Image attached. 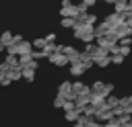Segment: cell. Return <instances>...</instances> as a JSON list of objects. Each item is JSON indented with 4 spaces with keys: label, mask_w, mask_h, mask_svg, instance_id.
Here are the masks:
<instances>
[{
    "label": "cell",
    "mask_w": 132,
    "mask_h": 127,
    "mask_svg": "<svg viewBox=\"0 0 132 127\" xmlns=\"http://www.w3.org/2000/svg\"><path fill=\"white\" fill-rule=\"evenodd\" d=\"M47 61H50V64H54V66H58V68H66V66H70V61H68L66 53H60V51L50 53V55H47Z\"/></svg>",
    "instance_id": "cell-1"
},
{
    "label": "cell",
    "mask_w": 132,
    "mask_h": 127,
    "mask_svg": "<svg viewBox=\"0 0 132 127\" xmlns=\"http://www.w3.org/2000/svg\"><path fill=\"white\" fill-rule=\"evenodd\" d=\"M19 66L21 68H39V64H37V59H33V55L31 53H25V55H19Z\"/></svg>",
    "instance_id": "cell-2"
},
{
    "label": "cell",
    "mask_w": 132,
    "mask_h": 127,
    "mask_svg": "<svg viewBox=\"0 0 132 127\" xmlns=\"http://www.w3.org/2000/svg\"><path fill=\"white\" fill-rule=\"evenodd\" d=\"M113 33H116V37H118V41L120 39H124V37H132V29L126 25V23H122V25H118L116 29H111Z\"/></svg>",
    "instance_id": "cell-3"
},
{
    "label": "cell",
    "mask_w": 132,
    "mask_h": 127,
    "mask_svg": "<svg viewBox=\"0 0 132 127\" xmlns=\"http://www.w3.org/2000/svg\"><path fill=\"white\" fill-rule=\"evenodd\" d=\"M64 53H66V57H68V61H70V64H78V61H80V51H78L76 47H72V45H66Z\"/></svg>",
    "instance_id": "cell-4"
},
{
    "label": "cell",
    "mask_w": 132,
    "mask_h": 127,
    "mask_svg": "<svg viewBox=\"0 0 132 127\" xmlns=\"http://www.w3.org/2000/svg\"><path fill=\"white\" fill-rule=\"evenodd\" d=\"M78 14H80V10H78L76 4H70V6H62L60 8V16H72V18H76Z\"/></svg>",
    "instance_id": "cell-5"
},
{
    "label": "cell",
    "mask_w": 132,
    "mask_h": 127,
    "mask_svg": "<svg viewBox=\"0 0 132 127\" xmlns=\"http://www.w3.org/2000/svg\"><path fill=\"white\" fill-rule=\"evenodd\" d=\"M72 92H76V94H91V86L80 82V80H76V82H72Z\"/></svg>",
    "instance_id": "cell-6"
},
{
    "label": "cell",
    "mask_w": 132,
    "mask_h": 127,
    "mask_svg": "<svg viewBox=\"0 0 132 127\" xmlns=\"http://www.w3.org/2000/svg\"><path fill=\"white\" fill-rule=\"evenodd\" d=\"M109 31H111V25H109L107 20H101V23H97V25H95V37L107 35Z\"/></svg>",
    "instance_id": "cell-7"
},
{
    "label": "cell",
    "mask_w": 132,
    "mask_h": 127,
    "mask_svg": "<svg viewBox=\"0 0 132 127\" xmlns=\"http://www.w3.org/2000/svg\"><path fill=\"white\" fill-rule=\"evenodd\" d=\"M33 51V43L31 41H21L19 45H16V55H25V53H31Z\"/></svg>",
    "instance_id": "cell-8"
},
{
    "label": "cell",
    "mask_w": 132,
    "mask_h": 127,
    "mask_svg": "<svg viewBox=\"0 0 132 127\" xmlns=\"http://www.w3.org/2000/svg\"><path fill=\"white\" fill-rule=\"evenodd\" d=\"M80 115H82V113H80L76 107H74V109H70V111H64V119H66L68 123H76Z\"/></svg>",
    "instance_id": "cell-9"
},
{
    "label": "cell",
    "mask_w": 132,
    "mask_h": 127,
    "mask_svg": "<svg viewBox=\"0 0 132 127\" xmlns=\"http://www.w3.org/2000/svg\"><path fill=\"white\" fill-rule=\"evenodd\" d=\"M91 104H95L97 109H101L105 104V96L101 92H91Z\"/></svg>",
    "instance_id": "cell-10"
},
{
    "label": "cell",
    "mask_w": 132,
    "mask_h": 127,
    "mask_svg": "<svg viewBox=\"0 0 132 127\" xmlns=\"http://www.w3.org/2000/svg\"><path fill=\"white\" fill-rule=\"evenodd\" d=\"M6 76H8L12 82H16V80H21V78H23V70H21V68H10V70L6 72Z\"/></svg>",
    "instance_id": "cell-11"
},
{
    "label": "cell",
    "mask_w": 132,
    "mask_h": 127,
    "mask_svg": "<svg viewBox=\"0 0 132 127\" xmlns=\"http://www.w3.org/2000/svg\"><path fill=\"white\" fill-rule=\"evenodd\" d=\"M72 90V82H68V80H64V82H60V86H58V94H62L64 98H66V94Z\"/></svg>",
    "instance_id": "cell-12"
},
{
    "label": "cell",
    "mask_w": 132,
    "mask_h": 127,
    "mask_svg": "<svg viewBox=\"0 0 132 127\" xmlns=\"http://www.w3.org/2000/svg\"><path fill=\"white\" fill-rule=\"evenodd\" d=\"M74 25H76V18H72V16H62V20H60L62 29H74Z\"/></svg>",
    "instance_id": "cell-13"
},
{
    "label": "cell",
    "mask_w": 132,
    "mask_h": 127,
    "mask_svg": "<svg viewBox=\"0 0 132 127\" xmlns=\"http://www.w3.org/2000/svg\"><path fill=\"white\" fill-rule=\"evenodd\" d=\"M4 61H6V66H8V68H21V66H19V55H12V53H6V57H4Z\"/></svg>",
    "instance_id": "cell-14"
},
{
    "label": "cell",
    "mask_w": 132,
    "mask_h": 127,
    "mask_svg": "<svg viewBox=\"0 0 132 127\" xmlns=\"http://www.w3.org/2000/svg\"><path fill=\"white\" fill-rule=\"evenodd\" d=\"M93 59H95V66H99V68H107L111 64V55H101V57H93Z\"/></svg>",
    "instance_id": "cell-15"
},
{
    "label": "cell",
    "mask_w": 132,
    "mask_h": 127,
    "mask_svg": "<svg viewBox=\"0 0 132 127\" xmlns=\"http://www.w3.org/2000/svg\"><path fill=\"white\" fill-rule=\"evenodd\" d=\"M87 70L82 68V64L78 61V64H70V76H82Z\"/></svg>",
    "instance_id": "cell-16"
},
{
    "label": "cell",
    "mask_w": 132,
    "mask_h": 127,
    "mask_svg": "<svg viewBox=\"0 0 132 127\" xmlns=\"http://www.w3.org/2000/svg\"><path fill=\"white\" fill-rule=\"evenodd\" d=\"M23 70V78L27 82H33L35 80V68H21Z\"/></svg>",
    "instance_id": "cell-17"
},
{
    "label": "cell",
    "mask_w": 132,
    "mask_h": 127,
    "mask_svg": "<svg viewBox=\"0 0 132 127\" xmlns=\"http://www.w3.org/2000/svg\"><path fill=\"white\" fill-rule=\"evenodd\" d=\"M97 111H99V109H97L95 104H91V102H89V104H87V107L82 109V115H87V117H93V119H95V115H97Z\"/></svg>",
    "instance_id": "cell-18"
},
{
    "label": "cell",
    "mask_w": 132,
    "mask_h": 127,
    "mask_svg": "<svg viewBox=\"0 0 132 127\" xmlns=\"http://www.w3.org/2000/svg\"><path fill=\"white\" fill-rule=\"evenodd\" d=\"M128 8V0H113V10L116 12H124Z\"/></svg>",
    "instance_id": "cell-19"
},
{
    "label": "cell",
    "mask_w": 132,
    "mask_h": 127,
    "mask_svg": "<svg viewBox=\"0 0 132 127\" xmlns=\"http://www.w3.org/2000/svg\"><path fill=\"white\" fill-rule=\"evenodd\" d=\"M12 35H14V33H12V31H4V33H2V35H0V41H2V43H4V47H6V45H10V43H12Z\"/></svg>",
    "instance_id": "cell-20"
},
{
    "label": "cell",
    "mask_w": 132,
    "mask_h": 127,
    "mask_svg": "<svg viewBox=\"0 0 132 127\" xmlns=\"http://www.w3.org/2000/svg\"><path fill=\"white\" fill-rule=\"evenodd\" d=\"M97 49H99V45H97V43H87L82 51H85V53H89L91 57H95V53H97Z\"/></svg>",
    "instance_id": "cell-21"
},
{
    "label": "cell",
    "mask_w": 132,
    "mask_h": 127,
    "mask_svg": "<svg viewBox=\"0 0 132 127\" xmlns=\"http://www.w3.org/2000/svg\"><path fill=\"white\" fill-rule=\"evenodd\" d=\"M82 23H87V25H97V14H93V12H85V18H82Z\"/></svg>",
    "instance_id": "cell-22"
},
{
    "label": "cell",
    "mask_w": 132,
    "mask_h": 127,
    "mask_svg": "<svg viewBox=\"0 0 132 127\" xmlns=\"http://www.w3.org/2000/svg\"><path fill=\"white\" fill-rule=\"evenodd\" d=\"M31 43H33V49H43L47 41H45V37H37V39H33Z\"/></svg>",
    "instance_id": "cell-23"
},
{
    "label": "cell",
    "mask_w": 132,
    "mask_h": 127,
    "mask_svg": "<svg viewBox=\"0 0 132 127\" xmlns=\"http://www.w3.org/2000/svg\"><path fill=\"white\" fill-rule=\"evenodd\" d=\"M103 86H105V82H101V80H95V82L91 84V92H103Z\"/></svg>",
    "instance_id": "cell-24"
},
{
    "label": "cell",
    "mask_w": 132,
    "mask_h": 127,
    "mask_svg": "<svg viewBox=\"0 0 132 127\" xmlns=\"http://www.w3.org/2000/svg\"><path fill=\"white\" fill-rule=\"evenodd\" d=\"M124 55L122 53H111V64H116V66H120V64H124Z\"/></svg>",
    "instance_id": "cell-25"
},
{
    "label": "cell",
    "mask_w": 132,
    "mask_h": 127,
    "mask_svg": "<svg viewBox=\"0 0 132 127\" xmlns=\"http://www.w3.org/2000/svg\"><path fill=\"white\" fill-rule=\"evenodd\" d=\"M105 102H107V104L113 109V107H118V104H120V98H118V96H113V94H109V96L105 98Z\"/></svg>",
    "instance_id": "cell-26"
},
{
    "label": "cell",
    "mask_w": 132,
    "mask_h": 127,
    "mask_svg": "<svg viewBox=\"0 0 132 127\" xmlns=\"http://www.w3.org/2000/svg\"><path fill=\"white\" fill-rule=\"evenodd\" d=\"M64 100H66V98H64L62 94H56V98H54V102H52V104H54V109H62Z\"/></svg>",
    "instance_id": "cell-27"
},
{
    "label": "cell",
    "mask_w": 132,
    "mask_h": 127,
    "mask_svg": "<svg viewBox=\"0 0 132 127\" xmlns=\"http://www.w3.org/2000/svg\"><path fill=\"white\" fill-rule=\"evenodd\" d=\"M113 88H116V86H113V84H111V82H107V84H105V86H103V92H101V94H103V96H105V98H107V96H109V94H111V92H113Z\"/></svg>",
    "instance_id": "cell-28"
},
{
    "label": "cell",
    "mask_w": 132,
    "mask_h": 127,
    "mask_svg": "<svg viewBox=\"0 0 132 127\" xmlns=\"http://www.w3.org/2000/svg\"><path fill=\"white\" fill-rule=\"evenodd\" d=\"M31 55H33V59H45V53H43L41 49H33Z\"/></svg>",
    "instance_id": "cell-29"
},
{
    "label": "cell",
    "mask_w": 132,
    "mask_h": 127,
    "mask_svg": "<svg viewBox=\"0 0 132 127\" xmlns=\"http://www.w3.org/2000/svg\"><path fill=\"white\" fill-rule=\"evenodd\" d=\"M130 51H132V47L130 45H120V53L126 57V55H130Z\"/></svg>",
    "instance_id": "cell-30"
},
{
    "label": "cell",
    "mask_w": 132,
    "mask_h": 127,
    "mask_svg": "<svg viewBox=\"0 0 132 127\" xmlns=\"http://www.w3.org/2000/svg\"><path fill=\"white\" fill-rule=\"evenodd\" d=\"M62 109H64V111L74 109V100H68V98H66V100H64V104H62Z\"/></svg>",
    "instance_id": "cell-31"
},
{
    "label": "cell",
    "mask_w": 132,
    "mask_h": 127,
    "mask_svg": "<svg viewBox=\"0 0 132 127\" xmlns=\"http://www.w3.org/2000/svg\"><path fill=\"white\" fill-rule=\"evenodd\" d=\"M10 82H12V80H10L8 76H2V78H0V86H4V88H6V86H10Z\"/></svg>",
    "instance_id": "cell-32"
},
{
    "label": "cell",
    "mask_w": 132,
    "mask_h": 127,
    "mask_svg": "<svg viewBox=\"0 0 132 127\" xmlns=\"http://www.w3.org/2000/svg\"><path fill=\"white\" fill-rule=\"evenodd\" d=\"M85 127H103V125H101V123H99L97 119H91V121H89V123H87Z\"/></svg>",
    "instance_id": "cell-33"
},
{
    "label": "cell",
    "mask_w": 132,
    "mask_h": 127,
    "mask_svg": "<svg viewBox=\"0 0 132 127\" xmlns=\"http://www.w3.org/2000/svg\"><path fill=\"white\" fill-rule=\"evenodd\" d=\"M45 41L47 43H56V33H47L45 35Z\"/></svg>",
    "instance_id": "cell-34"
},
{
    "label": "cell",
    "mask_w": 132,
    "mask_h": 127,
    "mask_svg": "<svg viewBox=\"0 0 132 127\" xmlns=\"http://www.w3.org/2000/svg\"><path fill=\"white\" fill-rule=\"evenodd\" d=\"M118 43H120V45H132V37H124V39H120Z\"/></svg>",
    "instance_id": "cell-35"
},
{
    "label": "cell",
    "mask_w": 132,
    "mask_h": 127,
    "mask_svg": "<svg viewBox=\"0 0 132 127\" xmlns=\"http://www.w3.org/2000/svg\"><path fill=\"white\" fill-rule=\"evenodd\" d=\"M21 41H23V35H19V33H16V35H12V43H16V45H19Z\"/></svg>",
    "instance_id": "cell-36"
},
{
    "label": "cell",
    "mask_w": 132,
    "mask_h": 127,
    "mask_svg": "<svg viewBox=\"0 0 132 127\" xmlns=\"http://www.w3.org/2000/svg\"><path fill=\"white\" fill-rule=\"evenodd\" d=\"M126 104H130V96H124V98H120V107H126Z\"/></svg>",
    "instance_id": "cell-37"
},
{
    "label": "cell",
    "mask_w": 132,
    "mask_h": 127,
    "mask_svg": "<svg viewBox=\"0 0 132 127\" xmlns=\"http://www.w3.org/2000/svg\"><path fill=\"white\" fill-rule=\"evenodd\" d=\"M122 111H124V113H128V115H132V102H130V104H126V107H122Z\"/></svg>",
    "instance_id": "cell-38"
},
{
    "label": "cell",
    "mask_w": 132,
    "mask_h": 127,
    "mask_svg": "<svg viewBox=\"0 0 132 127\" xmlns=\"http://www.w3.org/2000/svg\"><path fill=\"white\" fill-rule=\"evenodd\" d=\"M64 49H66V45H62V43H56V51H60V53H64Z\"/></svg>",
    "instance_id": "cell-39"
},
{
    "label": "cell",
    "mask_w": 132,
    "mask_h": 127,
    "mask_svg": "<svg viewBox=\"0 0 132 127\" xmlns=\"http://www.w3.org/2000/svg\"><path fill=\"white\" fill-rule=\"evenodd\" d=\"M76 96H78V94H76V92H72V90H70V92H68V94H66V98H68V100H74V98H76Z\"/></svg>",
    "instance_id": "cell-40"
},
{
    "label": "cell",
    "mask_w": 132,
    "mask_h": 127,
    "mask_svg": "<svg viewBox=\"0 0 132 127\" xmlns=\"http://www.w3.org/2000/svg\"><path fill=\"white\" fill-rule=\"evenodd\" d=\"M82 2H85V4H87V6H89V8H91V6H95V4H97V2H99V0H82Z\"/></svg>",
    "instance_id": "cell-41"
},
{
    "label": "cell",
    "mask_w": 132,
    "mask_h": 127,
    "mask_svg": "<svg viewBox=\"0 0 132 127\" xmlns=\"http://www.w3.org/2000/svg\"><path fill=\"white\" fill-rule=\"evenodd\" d=\"M60 4H62V6H70V4H72V0H62Z\"/></svg>",
    "instance_id": "cell-42"
},
{
    "label": "cell",
    "mask_w": 132,
    "mask_h": 127,
    "mask_svg": "<svg viewBox=\"0 0 132 127\" xmlns=\"http://www.w3.org/2000/svg\"><path fill=\"white\" fill-rule=\"evenodd\" d=\"M126 25H128V27H130V29H132V14H130V16H128V18H126Z\"/></svg>",
    "instance_id": "cell-43"
},
{
    "label": "cell",
    "mask_w": 132,
    "mask_h": 127,
    "mask_svg": "<svg viewBox=\"0 0 132 127\" xmlns=\"http://www.w3.org/2000/svg\"><path fill=\"white\" fill-rule=\"evenodd\" d=\"M4 49H6V47H4V43H2V41H0V53H2V51H4Z\"/></svg>",
    "instance_id": "cell-44"
},
{
    "label": "cell",
    "mask_w": 132,
    "mask_h": 127,
    "mask_svg": "<svg viewBox=\"0 0 132 127\" xmlns=\"http://www.w3.org/2000/svg\"><path fill=\"white\" fill-rule=\"evenodd\" d=\"M99 2H107V4H113V0H99Z\"/></svg>",
    "instance_id": "cell-45"
},
{
    "label": "cell",
    "mask_w": 132,
    "mask_h": 127,
    "mask_svg": "<svg viewBox=\"0 0 132 127\" xmlns=\"http://www.w3.org/2000/svg\"><path fill=\"white\" fill-rule=\"evenodd\" d=\"M72 127H85V125H80V123H74V125H72Z\"/></svg>",
    "instance_id": "cell-46"
},
{
    "label": "cell",
    "mask_w": 132,
    "mask_h": 127,
    "mask_svg": "<svg viewBox=\"0 0 132 127\" xmlns=\"http://www.w3.org/2000/svg\"><path fill=\"white\" fill-rule=\"evenodd\" d=\"M128 4H130V6H132V0H128Z\"/></svg>",
    "instance_id": "cell-47"
},
{
    "label": "cell",
    "mask_w": 132,
    "mask_h": 127,
    "mask_svg": "<svg viewBox=\"0 0 132 127\" xmlns=\"http://www.w3.org/2000/svg\"><path fill=\"white\" fill-rule=\"evenodd\" d=\"M130 102H132V94H130Z\"/></svg>",
    "instance_id": "cell-48"
}]
</instances>
